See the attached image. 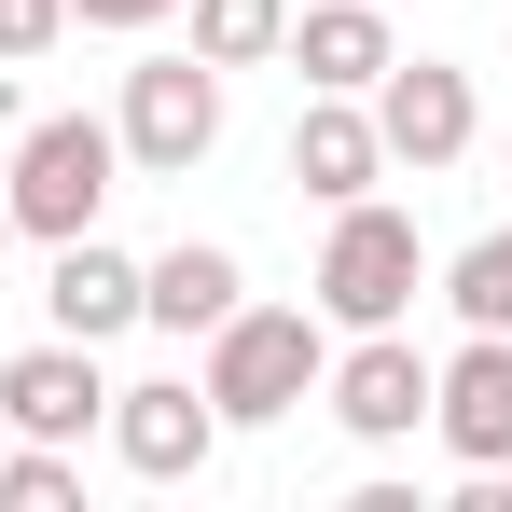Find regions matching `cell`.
<instances>
[{
  "label": "cell",
  "mask_w": 512,
  "mask_h": 512,
  "mask_svg": "<svg viewBox=\"0 0 512 512\" xmlns=\"http://www.w3.org/2000/svg\"><path fill=\"white\" fill-rule=\"evenodd\" d=\"M111 167H125V139L97 125V111H42V125H14V180H0V208H14V236H97V208H111Z\"/></svg>",
  "instance_id": "2"
},
{
  "label": "cell",
  "mask_w": 512,
  "mask_h": 512,
  "mask_svg": "<svg viewBox=\"0 0 512 512\" xmlns=\"http://www.w3.org/2000/svg\"><path fill=\"white\" fill-rule=\"evenodd\" d=\"M236 305H250V263L222 250V236H180V250L139 263V319L153 333H222Z\"/></svg>",
  "instance_id": "11"
},
{
  "label": "cell",
  "mask_w": 512,
  "mask_h": 512,
  "mask_svg": "<svg viewBox=\"0 0 512 512\" xmlns=\"http://www.w3.org/2000/svg\"><path fill=\"white\" fill-rule=\"evenodd\" d=\"M319 402H333L346 443H416V429H429V360L402 333H360L333 374H319Z\"/></svg>",
  "instance_id": "9"
},
{
  "label": "cell",
  "mask_w": 512,
  "mask_h": 512,
  "mask_svg": "<svg viewBox=\"0 0 512 512\" xmlns=\"http://www.w3.org/2000/svg\"><path fill=\"white\" fill-rule=\"evenodd\" d=\"M70 42V0H0V56L28 70V56H56Z\"/></svg>",
  "instance_id": "17"
},
{
  "label": "cell",
  "mask_w": 512,
  "mask_h": 512,
  "mask_svg": "<svg viewBox=\"0 0 512 512\" xmlns=\"http://www.w3.org/2000/svg\"><path fill=\"white\" fill-rule=\"evenodd\" d=\"M0 499H14V512H70V499H84L70 443H0Z\"/></svg>",
  "instance_id": "16"
},
{
  "label": "cell",
  "mask_w": 512,
  "mask_h": 512,
  "mask_svg": "<svg viewBox=\"0 0 512 512\" xmlns=\"http://www.w3.org/2000/svg\"><path fill=\"white\" fill-rule=\"evenodd\" d=\"M180 14H194V56L208 70H263L291 42V0H180Z\"/></svg>",
  "instance_id": "14"
},
{
  "label": "cell",
  "mask_w": 512,
  "mask_h": 512,
  "mask_svg": "<svg viewBox=\"0 0 512 512\" xmlns=\"http://www.w3.org/2000/svg\"><path fill=\"white\" fill-rule=\"evenodd\" d=\"M429 429L457 443V471H512V333H471L429 360Z\"/></svg>",
  "instance_id": "8"
},
{
  "label": "cell",
  "mask_w": 512,
  "mask_h": 512,
  "mask_svg": "<svg viewBox=\"0 0 512 512\" xmlns=\"http://www.w3.org/2000/svg\"><path fill=\"white\" fill-rule=\"evenodd\" d=\"M416 277H429V250H416V222L402 208H374V194H346L333 208V250H319V319L333 333H402L416 319Z\"/></svg>",
  "instance_id": "3"
},
{
  "label": "cell",
  "mask_w": 512,
  "mask_h": 512,
  "mask_svg": "<svg viewBox=\"0 0 512 512\" xmlns=\"http://www.w3.org/2000/svg\"><path fill=\"white\" fill-rule=\"evenodd\" d=\"M291 180H305L319 208H346V194H374V180H388V139H374V97H305V111H291Z\"/></svg>",
  "instance_id": "12"
},
{
  "label": "cell",
  "mask_w": 512,
  "mask_h": 512,
  "mask_svg": "<svg viewBox=\"0 0 512 512\" xmlns=\"http://www.w3.org/2000/svg\"><path fill=\"white\" fill-rule=\"evenodd\" d=\"M443 305H457L471 333H512V222H499V236H471V250L443 263Z\"/></svg>",
  "instance_id": "15"
},
{
  "label": "cell",
  "mask_w": 512,
  "mask_h": 512,
  "mask_svg": "<svg viewBox=\"0 0 512 512\" xmlns=\"http://www.w3.org/2000/svg\"><path fill=\"white\" fill-rule=\"evenodd\" d=\"M319 374H333V319L319 305H236L222 333H208V402H222V429H277L291 402H319Z\"/></svg>",
  "instance_id": "1"
},
{
  "label": "cell",
  "mask_w": 512,
  "mask_h": 512,
  "mask_svg": "<svg viewBox=\"0 0 512 512\" xmlns=\"http://www.w3.org/2000/svg\"><path fill=\"white\" fill-rule=\"evenodd\" d=\"M374 139H388V167H457L471 153V70H443V56H388L374 70Z\"/></svg>",
  "instance_id": "7"
},
{
  "label": "cell",
  "mask_w": 512,
  "mask_h": 512,
  "mask_svg": "<svg viewBox=\"0 0 512 512\" xmlns=\"http://www.w3.org/2000/svg\"><path fill=\"white\" fill-rule=\"evenodd\" d=\"M0 443H14V429H0Z\"/></svg>",
  "instance_id": "20"
},
{
  "label": "cell",
  "mask_w": 512,
  "mask_h": 512,
  "mask_svg": "<svg viewBox=\"0 0 512 512\" xmlns=\"http://www.w3.org/2000/svg\"><path fill=\"white\" fill-rule=\"evenodd\" d=\"M42 305H56V333L111 346V333H139V263L111 250V236H56V277H42Z\"/></svg>",
  "instance_id": "13"
},
{
  "label": "cell",
  "mask_w": 512,
  "mask_h": 512,
  "mask_svg": "<svg viewBox=\"0 0 512 512\" xmlns=\"http://www.w3.org/2000/svg\"><path fill=\"white\" fill-rule=\"evenodd\" d=\"M111 457L139 471V485H194L208 457H222V402L194 388V374H153V388H111Z\"/></svg>",
  "instance_id": "5"
},
{
  "label": "cell",
  "mask_w": 512,
  "mask_h": 512,
  "mask_svg": "<svg viewBox=\"0 0 512 512\" xmlns=\"http://www.w3.org/2000/svg\"><path fill=\"white\" fill-rule=\"evenodd\" d=\"M111 139H125V167H139V180H194L208 153H222V70H208L194 42H180V56H139Z\"/></svg>",
  "instance_id": "4"
},
{
  "label": "cell",
  "mask_w": 512,
  "mask_h": 512,
  "mask_svg": "<svg viewBox=\"0 0 512 512\" xmlns=\"http://www.w3.org/2000/svg\"><path fill=\"white\" fill-rule=\"evenodd\" d=\"M97 416H111V388H97L84 333H42V346L0 360V429H14V443H84Z\"/></svg>",
  "instance_id": "6"
},
{
  "label": "cell",
  "mask_w": 512,
  "mask_h": 512,
  "mask_svg": "<svg viewBox=\"0 0 512 512\" xmlns=\"http://www.w3.org/2000/svg\"><path fill=\"white\" fill-rule=\"evenodd\" d=\"M0 250H14V208H0Z\"/></svg>",
  "instance_id": "19"
},
{
  "label": "cell",
  "mask_w": 512,
  "mask_h": 512,
  "mask_svg": "<svg viewBox=\"0 0 512 512\" xmlns=\"http://www.w3.org/2000/svg\"><path fill=\"white\" fill-rule=\"evenodd\" d=\"M180 0H70V28H167Z\"/></svg>",
  "instance_id": "18"
},
{
  "label": "cell",
  "mask_w": 512,
  "mask_h": 512,
  "mask_svg": "<svg viewBox=\"0 0 512 512\" xmlns=\"http://www.w3.org/2000/svg\"><path fill=\"white\" fill-rule=\"evenodd\" d=\"M277 56L305 70V97H374V70H388L402 42H388V0H305Z\"/></svg>",
  "instance_id": "10"
}]
</instances>
